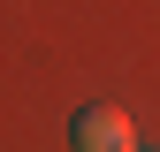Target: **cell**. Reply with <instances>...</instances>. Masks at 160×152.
<instances>
[{"label":"cell","mask_w":160,"mask_h":152,"mask_svg":"<svg viewBox=\"0 0 160 152\" xmlns=\"http://www.w3.org/2000/svg\"><path fill=\"white\" fill-rule=\"evenodd\" d=\"M69 145L76 152H137V129L122 107H76L69 114Z\"/></svg>","instance_id":"6da1fadb"}]
</instances>
